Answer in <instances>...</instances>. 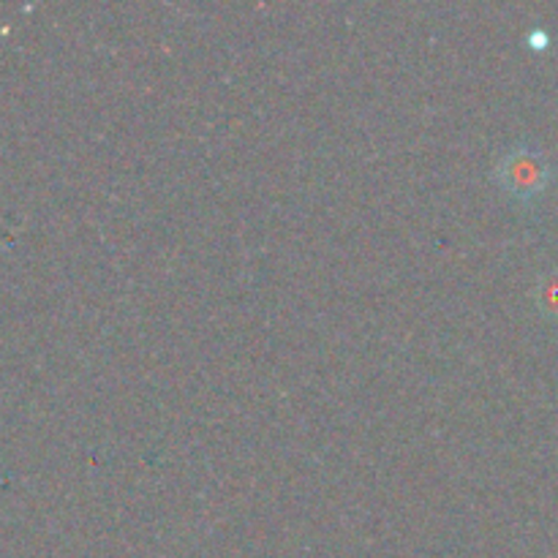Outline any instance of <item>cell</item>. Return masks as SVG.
Wrapping results in <instances>:
<instances>
[{"mask_svg":"<svg viewBox=\"0 0 558 558\" xmlns=\"http://www.w3.org/2000/svg\"><path fill=\"white\" fill-rule=\"evenodd\" d=\"M554 180V169L545 153H539L532 145H518L501 153L496 161V183L515 199L529 202L545 194V189Z\"/></svg>","mask_w":558,"mask_h":558,"instance_id":"1","label":"cell"},{"mask_svg":"<svg viewBox=\"0 0 558 558\" xmlns=\"http://www.w3.org/2000/svg\"><path fill=\"white\" fill-rule=\"evenodd\" d=\"M534 303H537L539 314L548 319H558V270L545 272L534 287Z\"/></svg>","mask_w":558,"mask_h":558,"instance_id":"2","label":"cell"}]
</instances>
